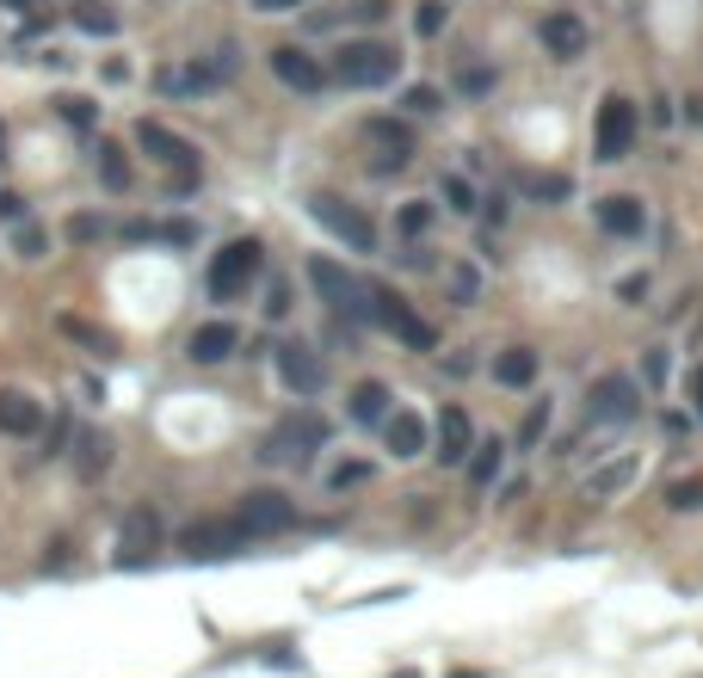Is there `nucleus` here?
<instances>
[{"label":"nucleus","mask_w":703,"mask_h":678,"mask_svg":"<svg viewBox=\"0 0 703 678\" xmlns=\"http://www.w3.org/2000/svg\"><path fill=\"white\" fill-rule=\"evenodd\" d=\"M438 191H445V204H451V210H463V216H476V186H469V179L463 174H445V186H438Z\"/></svg>","instance_id":"obj_33"},{"label":"nucleus","mask_w":703,"mask_h":678,"mask_svg":"<svg viewBox=\"0 0 703 678\" xmlns=\"http://www.w3.org/2000/svg\"><path fill=\"white\" fill-rule=\"evenodd\" d=\"M309 216H315L328 235H340L352 253H377V228H371V216H364L359 204L333 198V191H315V198H309Z\"/></svg>","instance_id":"obj_6"},{"label":"nucleus","mask_w":703,"mask_h":678,"mask_svg":"<svg viewBox=\"0 0 703 678\" xmlns=\"http://www.w3.org/2000/svg\"><path fill=\"white\" fill-rule=\"evenodd\" d=\"M272 352H279V376H284V389H291V395H321L328 371H321L315 352L296 346V340H284V346H272Z\"/></svg>","instance_id":"obj_15"},{"label":"nucleus","mask_w":703,"mask_h":678,"mask_svg":"<svg viewBox=\"0 0 703 678\" xmlns=\"http://www.w3.org/2000/svg\"><path fill=\"white\" fill-rule=\"evenodd\" d=\"M260 266H266V247H260L253 235H241V240H228V247L211 259V278H204V284H211L216 303H235V296H247V291H253Z\"/></svg>","instance_id":"obj_2"},{"label":"nucleus","mask_w":703,"mask_h":678,"mask_svg":"<svg viewBox=\"0 0 703 678\" xmlns=\"http://www.w3.org/2000/svg\"><path fill=\"white\" fill-rule=\"evenodd\" d=\"M396 678H420V672H396Z\"/></svg>","instance_id":"obj_52"},{"label":"nucleus","mask_w":703,"mask_h":678,"mask_svg":"<svg viewBox=\"0 0 703 678\" xmlns=\"http://www.w3.org/2000/svg\"><path fill=\"white\" fill-rule=\"evenodd\" d=\"M0 432H7V439H38L43 432V407L26 389H0Z\"/></svg>","instance_id":"obj_18"},{"label":"nucleus","mask_w":703,"mask_h":678,"mask_svg":"<svg viewBox=\"0 0 703 678\" xmlns=\"http://www.w3.org/2000/svg\"><path fill=\"white\" fill-rule=\"evenodd\" d=\"M401 111H413V118H432V111H438V87H408V94H401Z\"/></svg>","instance_id":"obj_37"},{"label":"nucleus","mask_w":703,"mask_h":678,"mask_svg":"<svg viewBox=\"0 0 703 678\" xmlns=\"http://www.w3.org/2000/svg\"><path fill=\"white\" fill-rule=\"evenodd\" d=\"M642 376H648L654 389L666 383V346H648V352H642Z\"/></svg>","instance_id":"obj_41"},{"label":"nucleus","mask_w":703,"mask_h":678,"mask_svg":"<svg viewBox=\"0 0 703 678\" xmlns=\"http://www.w3.org/2000/svg\"><path fill=\"white\" fill-rule=\"evenodd\" d=\"M685 106H691V118H697V124H703V99H685Z\"/></svg>","instance_id":"obj_50"},{"label":"nucleus","mask_w":703,"mask_h":678,"mask_svg":"<svg viewBox=\"0 0 703 678\" xmlns=\"http://www.w3.org/2000/svg\"><path fill=\"white\" fill-rule=\"evenodd\" d=\"M309 278H315V291L328 296L340 315H364V284L352 278L345 266H333V259H309Z\"/></svg>","instance_id":"obj_14"},{"label":"nucleus","mask_w":703,"mask_h":678,"mask_svg":"<svg viewBox=\"0 0 703 678\" xmlns=\"http://www.w3.org/2000/svg\"><path fill=\"white\" fill-rule=\"evenodd\" d=\"M494 376H500V389H531L537 383V352L531 346H506L500 358H494Z\"/></svg>","instance_id":"obj_24"},{"label":"nucleus","mask_w":703,"mask_h":678,"mask_svg":"<svg viewBox=\"0 0 703 678\" xmlns=\"http://www.w3.org/2000/svg\"><path fill=\"white\" fill-rule=\"evenodd\" d=\"M136 143L148 148L155 160H167V167H179V186H192L198 179V155H192V143L186 136H173L167 124H155V118H143L136 124Z\"/></svg>","instance_id":"obj_11"},{"label":"nucleus","mask_w":703,"mask_h":678,"mask_svg":"<svg viewBox=\"0 0 703 678\" xmlns=\"http://www.w3.org/2000/svg\"><path fill=\"white\" fill-rule=\"evenodd\" d=\"M401 68V56L389 50V43H345L340 56H333V80L340 87H389Z\"/></svg>","instance_id":"obj_3"},{"label":"nucleus","mask_w":703,"mask_h":678,"mask_svg":"<svg viewBox=\"0 0 703 678\" xmlns=\"http://www.w3.org/2000/svg\"><path fill=\"white\" fill-rule=\"evenodd\" d=\"M488 87H494V75H488V68H476V75L463 68V94H488Z\"/></svg>","instance_id":"obj_46"},{"label":"nucleus","mask_w":703,"mask_h":678,"mask_svg":"<svg viewBox=\"0 0 703 678\" xmlns=\"http://www.w3.org/2000/svg\"><path fill=\"white\" fill-rule=\"evenodd\" d=\"M691 413H697V420H703V364H697V371H691Z\"/></svg>","instance_id":"obj_48"},{"label":"nucleus","mask_w":703,"mask_h":678,"mask_svg":"<svg viewBox=\"0 0 703 678\" xmlns=\"http://www.w3.org/2000/svg\"><path fill=\"white\" fill-rule=\"evenodd\" d=\"M666 505H673V512H697V505H703V475L673 481V488H666Z\"/></svg>","instance_id":"obj_34"},{"label":"nucleus","mask_w":703,"mask_h":678,"mask_svg":"<svg viewBox=\"0 0 703 678\" xmlns=\"http://www.w3.org/2000/svg\"><path fill=\"white\" fill-rule=\"evenodd\" d=\"M432 228V204H401V240L420 247V235Z\"/></svg>","instance_id":"obj_35"},{"label":"nucleus","mask_w":703,"mask_h":678,"mask_svg":"<svg viewBox=\"0 0 703 678\" xmlns=\"http://www.w3.org/2000/svg\"><path fill=\"white\" fill-rule=\"evenodd\" d=\"M235 75V50H211L204 62H186V68H160V94L167 99H198V94H211L216 80H228Z\"/></svg>","instance_id":"obj_7"},{"label":"nucleus","mask_w":703,"mask_h":678,"mask_svg":"<svg viewBox=\"0 0 703 678\" xmlns=\"http://www.w3.org/2000/svg\"><path fill=\"white\" fill-rule=\"evenodd\" d=\"M272 75L291 87V94H321L328 87V75H321V62L315 56H303L296 43H284V50H272Z\"/></svg>","instance_id":"obj_17"},{"label":"nucleus","mask_w":703,"mask_h":678,"mask_svg":"<svg viewBox=\"0 0 703 678\" xmlns=\"http://www.w3.org/2000/svg\"><path fill=\"white\" fill-rule=\"evenodd\" d=\"M328 444V420L321 413H284L279 426L266 432V463L279 456V463H309V451H321Z\"/></svg>","instance_id":"obj_5"},{"label":"nucleus","mask_w":703,"mask_h":678,"mask_svg":"<svg viewBox=\"0 0 703 678\" xmlns=\"http://www.w3.org/2000/svg\"><path fill=\"white\" fill-rule=\"evenodd\" d=\"M106 463H111V439L106 432H80V456H75L80 481H99L106 475Z\"/></svg>","instance_id":"obj_26"},{"label":"nucleus","mask_w":703,"mask_h":678,"mask_svg":"<svg viewBox=\"0 0 703 678\" xmlns=\"http://www.w3.org/2000/svg\"><path fill=\"white\" fill-rule=\"evenodd\" d=\"M266 315L279 321V315H291V291H284V284H272V296H266Z\"/></svg>","instance_id":"obj_45"},{"label":"nucleus","mask_w":703,"mask_h":678,"mask_svg":"<svg viewBox=\"0 0 703 678\" xmlns=\"http://www.w3.org/2000/svg\"><path fill=\"white\" fill-rule=\"evenodd\" d=\"M469 444H476V426H469V407H445L438 413V463H463Z\"/></svg>","instance_id":"obj_19"},{"label":"nucleus","mask_w":703,"mask_h":678,"mask_svg":"<svg viewBox=\"0 0 703 678\" xmlns=\"http://www.w3.org/2000/svg\"><path fill=\"white\" fill-rule=\"evenodd\" d=\"M260 13H291V7H309V0H253Z\"/></svg>","instance_id":"obj_49"},{"label":"nucleus","mask_w":703,"mask_h":678,"mask_svg":"<svg viewBox=\"0 0 703 678\" xmlns=\"http://www.w3.org/2000/svg\"><path fill=\"white\" fill-rule=\"evenodd\" d=\"M371 475V463H340L333 469V488H352V481H364Z\"/></svg>","instance_id":"obj_44"},{"label":"nucleus","mask_w":703,"mask_h":678,"mask_svg":"<svg viewBox=\"0 0 703 678\" xmlns=\"http://www.w3.org/2000/svg\"><path fill=\"white\" fill-rule=\"evenodd\" d=\"M13 247H19V253H26V259H38V253H43V228H38V223H19Z\"/></svg>","instance_id":"obj_40"},{"label":"nucleus","mask_w":703,"mask_h":678,"mask_svg":"<svg viewBox=\"0 0 703 678\" xmlns=\"http://www.w3.org/2000/svg\"><path fill=\"white\" fill-rule=\"evenodd\" d=\"M241 346V333H235V321H204L198 333H192V364H223L228 352Z\"/></svg>","instance_id":"obj_20"},{"label":"nucleus","mask_w":703,"mask_h":678,"mask_svg":"<svg viewBox=\"0 0 703 678\" xmlns=\"http://www.w3.org/2000/svg\"><path fill=\"white\" fill-rule=\"evenodd\" d=\"M537 38H544L549 56H562V62H574V56H586V43H593V31H586V19L574 13H544V26H537Z\"/></svg>","instance_id":"obj_16"},{"label":"nucleus","mask_w":703,"mask_h":678,"mask_svg":"<svg viewBox=\"0 0 703 678\" xmlns=\"http://www.w3.org/2000/svg\"><path fill=\"white\" fill-rule=\"evenodd\" d=\"M586 413H593V426H629L642 413V395L629 376H598L593 389H586Z\"/></svg>","instance_id":"obj_9"},{"label":"nucleus","mask_w":703,"mask_h":678,"mask_svg":"<svg viewBox=\"0 0 703 678\" xmlns=\"http://www.w3.org/2000/svg\"><path fill=\"white\" fill-rule=\"evenodd\" d=\"M364 321H377V327L396 333L401 346H413V352H432L438 346V327H432V321H420L396 291H383V284H364Z\"/></svg>","instance_id":"obj_1"},{"label":"nucleus","mask_w":703,"mask_h":678,"mask_svg":"<svg viewBox=\"0 0 703 678\" xmlns=\"http://www.w3.org/2000/svg\"><path fill=\"white\" fill-rule=\"evenodd\" d=\"M235 524L247 531V543H260V537H279V531H291V524H296V505H291V493H279V488H260V493H247V500H241Z\"/></svg>","instance_id":"obj_8"},{"label":"nucleus","mask_w":703,"mask_h":678,"mask_svg":"<svg viewBox=\"0 0 703 678\" xmlns=\"http://www.w3.org/2000/svg\"><path fill=\"white\" fill-rule=\"evenodd\" d=\"M636 130H642L636 106H629L624 94H605L598 99V124H593V155L598 160H624L629 148H636Z\"/></svg>","instance_id":"obj_4"},{"label":"nucleus","mask_w":703,"mask_h":678,"mask_svg":"<svg viewBox=\"0 0 703 678\" xmlns=\"http://www.w3.org/2000/svg\"><path fill=\"white\" fill-rule=\"evenodd\" d=\"M544 426H549V401H537L531 420H525V432H518V444H537V439H544Z\"/></svg>","instance_id":"obj_43"},{"label":"nucleus","mask_w":703,"mask_h":678,"mask_svg":"<svg viewBox=\"0 0 703 678\" xmlns=\"http://www.w3.org/2000/svg\"><path fill=\"white\" fill-rule=\"evenodd\" d=\"M629 481H636V463L624 456V463H605V469H598V475L586 481V493H598V500H605V493H624Z\"/></svg>","instance_id":"obj_30"},{"label":"nucleus","mask_w":703,"mask_h":678,"mask_svg":"<svg viewBox=\"0 0 703 678\" xmlns=\"http://www.w3.org/2000/svg\"><path fill=\"white\" fill-rule=\"evenodd\" d=\"M451 296H457V303H476V296H481V272L476 266H457L451 272Z\"/></svg>","instance_id":"obj_38"},{"label":"nucleus","mask_w":703,"mask_h":678,"mask_svg":"<svg viewBox=\"0 0 703 678\" xmlns=\"http://www.w3.org/2000/svg\"><path fill=\"white\" fill-rule=\"evenodd\" d=\"M62 333H68V340H80V346H94V352H118V340H111L106 327H94V321H75V315H62Z\"/></svg>","instance_id":"obj_32"},{"label":"nucleus","mask_w":703,"mask_h":678,"mask_svg":"<svg viewBox=\"0 0 703 678\" xmlns=\"http://www.w3.org/2000/svg\"><path fill=\"white\" fill-rule=\"evenodd\" d=\"M99 179H106V191H130V160L118 143H99Z\"/></svg>","instance_id":"obj_28"},{"label":"nucleus","mask_w":703,"mask_h":678,"mask_svg":"<svg viewBox=\"0 0 703 678\" xmlns=\"http://www.w3.org/2000/svg\"><path fill=\"white\" fill-rule=\"evenodd\" d=\"M179 549H186V556H198V561H216V556H235V549H247V531H241L235 519H198V524H186Z\"/></svg>","instance_id":"obj_10"},{"label":"nucleus","mask_w":703,"mask_h":678,"mask_svg":"<svg viewBox=\"0 0 703 678\" xmlns=\"http://www.w3.org/2000/svg\"><path fill=\"white\" fill-rule=\"evenodd\" d=\"M500 456H506V444H500V439H481V444H476V456H469V481H481V488H488V481L500 475Z\"/></svg>","instance_id":"obj_31"},{"label":"nucleus","mask_w":703,"mask_h":678,"mask_svg":"<svg viewBox=\"0 0 703 678\" xmlns=\"http://www.w3.org/2000/svg\"><path fill=\"white\" fill-rule=\"evenodd\" d=\"M106 235V216H75V223H68V240H99Z\"/></svg>","instance_id":"obj_42"},{"label":"nucleus","mask_w":703,"mask_h":678,"mask_svg":"<svg viewBox=\"0 0 703 678\" xmlns=\"http://www.w3.org/2000/svg\"><path fill=\"white\" fill-rule=\"evenodd\" d=\"M0 7H26V0H0Z\"/></svg>","instance_id":"obj_51"},{"label":"nucleus","mask_w":703,"mask_h":678,"mask_svg":"<svg viewBox=\"0 0 703 678\" xmlns=\"http://www.w3.org/2000/svg\"><path fill=\"white\" fill-rule=\"evenodd\" d=\"M364 148L377 155V174H401L408 155H413V136H408L401 118H371L364 124Z\"/></svg>","instance_id":"obj_12"},{"label":"nucleus","mask_w":703,"mask_h":678,"mask_svg":"<svg viewBox=\"0 0 703 678\" xmlns=\"http://www.w3.org/2000/svg\"><path fill=\"white\" fill-rule=\"evenodd\" d=\"M118 235L124 240H192L198 228H192V223H124Z\"/></svg>","instance_id":"obj_29"},{"label":"nucleus","mask_w":703,"mask_h":678,"mask_svg":"<svg viewBox=\"0 0 703 678\" xmlns=\"http://www.w3.org/2000/svg\"><path fill=\"white\" fill-rule=\"evenodd\" d=\"M383 444H389V456H420L426 451V420L420 413H389L383 420Z\"/></svg>","instance_id":"obj_22"},{"label":"nucleus","mask_w":703,"mask_h":678,"mask_svg":"<svg viewBox=\"0 0 703 678\" xmlns=\"http://www.w3.org/2000/svg\"><path fill=\"white\" fill-rule=\"evenodd\" d=\"M75 26L94 31V38H111V31H118V13H111L106 0H75Z\"/></svg>","instance_id":"obj_27"},{"label":"nucleus","mask_w":703,"mask_h":678,"mask_svg":"<svg viewBox=\"0 0 703 678\" xmlns=\"http://www.w3.org/2000/svg\"><path fill=\"white\" fill-rule=\"evenodd\" d=\"M155 549H160V512L155 505H130V512H124V531H118V561L136 568V561H148Z\"/></svg>","instance_id":"obj_13"},{"label":"nucleus","mask_w":703,"mask_h":678,"mask_svg":"<svg viewBox=\"0 0 703 678\" xmlns=\"http://www.w3.org/2000/svg\"><path fill=\"white\" fill-rule=\"evenodd\" d=\"M512 186H518V198H531V204H568L574 179L568 174H537V167H525Z\"/></svg>","instance_id":"obj_23"},{"label":"nucleus","mask_w":703,"mask_h":678,"mask_svg":"<svg viewBox=\"0 0 703 678\" xmlns=\"http://www.w3.org/2000/svg\"><path fill=\"white\" fill-rule=\"evenodd\" d=\"M0 216H7V223H19V216H26V198H13V191H0Z\"/></svg>","instance_id":"obj_47"},{"label":"nucleus","mask_w":703,"mask_h":678,"mask_svg":"<svg viewBox=\"0 0 703 678\" xmlns=\"http://www.w3.org/2000/svg\"><path fill=\"white\" fill-rule=\"evenodd\" d=\"M598 228L636 240L642 228H648V210H642V198H598Z\"/></svg>","instance_id":"obj_21"},{"label":"nucleus","mask_w":703,"mask_h":678,"mask_svg":"<svg viewBox=\"0 0 703 678\" xmlns=\"http://www.w3.org/2000/svg\"><path fill=\"white\" fill-rule=\"evenodd\" d=\"M62 118L75 130H94V99H62Z\"/></svg>","instance_id":"obj_39"},{"label":"nucleus","mask_w":703,"mask_h":678,"mask_svg":"<svg viewBox=\"0 0 703 678\" xmlns=\"http://www.w3.org/2000/svg\"><path fill=\"white\" fill-rule=\"evenodd\" d=\"M413 31H420V38H438V31H445V0H420V13H413Z\"/></svg>","instance_id":"obj_36"},{"label":"nucleus","mask_w":703,"mask_h":678,"mask_svg":"<svg viewBox=\"0 0 703 678\" xmlns=\"http://www.w3.org/2000/svg\"><path fill=\"white\" fill-rule=\"evenodd\" d=\"M389 383H359L352 389V420H359V426H383L389 420Z\"/></svg>","instance_id":"obj_25"}]
</instances>
